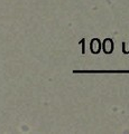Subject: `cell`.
<instances>
[{
  "instance_id": "6da1fadb",
  "label": "cell",
  "mask_w": 129,
  "mask_h": 134,
  "mask_svg": "<svg viewBox=\"0 0 129 134\" xmlns=\"http://www.w3.org/2000/svg\"><path fill=\"white\" fill-rule=\"evenodd\" d=\"M103 50H105V53H107V54L112 53V50H113V43H112L111 39L108 38L103 41Z\"/></svg>"
}]
</instances>
